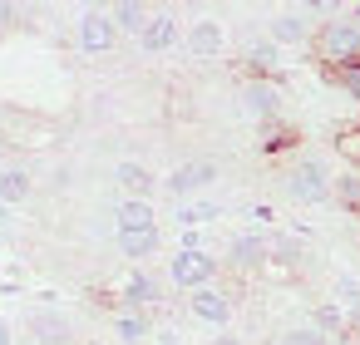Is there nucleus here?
I'll return each instance as SVG.
<instances>
[{"label":"nucleus","instance_id":"nucleus-1","mask_svg":"<svg viewBox=\"0 0 360 345\" xmlns=\"http://www.w3.org/2000/svg\"><path fill=\"white\" fill-rule=\"evenodd\" d=\"M316 50H321V60L326 65H355L360 60V25L355 20H326L321 25V35H316Z\"/></svg>","mask_w":360,"mask_h":345},{"label":"nucleus","instance_id":"nucleus-2","mask_svg":"<svg viewBox=\"0 0 360 345\" xmlns=\"http://www.w3.org/2000/svg\"><path fill=\"white\" fill-rule=\"evenodd\" d=\"M168 281L183 286V291L212 286V281H217V256H212V252H173V261H168Z\"/></svg>","mask_w":360,"mask_h":345},{"label":"nucleus","instance_id":"nucleus-3","mask_svg":"<svg viewBox=\"0 0 360 345\" xmlns=\"http://www.w3.org/2000/svg\"><path fill=\"white\" fill-rule=\"evenodd\" d=\"M286 193L296 202H326L330 197V173L316 163V158H296L291 173H286Z\"/></svg>","mask_w":360,"mask_h":345},{"label":"nucleus","instance_id":"nucleus-4","mask_svg":"<svg viewBox=\"0 0 360 345\" xmlns=\"http://www.w3.org/2000/svg\"><path fill=\"white\" fill-rule=\"evenodd\" d=\"M75 40H79L84 55H109V50L119 45V30H114V20H109V11H84L79 25H75Z\"/></svg>","mask_w":360,"mask_h":345},{"label":"nucleus","instance_id":"nucleus-5","mask_svg":"<svg viewBox=\"0 0 360 345\" xmlns=\"http://www.w3.org/2000/svg\"><path fill=\"white\" fill-rule=\"evenodd\" d=\"M188 311H193V320L227 330V320H232V296H227L222 286H198V291H188Z\"/></svg>","mask_w":360,"mask_h":345},{"label":"nucleus","instance_id":"nucleus-6","mask_svg":"<svg viewBox=\"0 0 360 345\" xmlns=\"http://www.w3.org/2000/svg\"><path fill=\"white\" fill-rule=\"evenodd\" d=\"M207 183H217V163L193 158V163H178V168L168 173V183H163V188H168L173 197H183V202H188V197H198Z\"/></svg>","mask_w":360,"mask_h":345},{"label":"nucleus","instance_id":"nucleus-7","mask_svg":"<svg viewBox=\"0 0 360 345\" xmlns=\"http://www.w3.org/2000/svg\"><path fill=\"white\" fill-rule=\"evenodd\" d=\"M266 40H271L276 50H281V45H306V40H311V20H306V11H281V15L271 20Z\"/></svg>","mask_w":360,"mask_h":345},{"label":"nucleus","instance_id":"nucleus-8","mask_svg":"<svg viewBox=\"0 0 360 345\" xmlns=\"http://www.w3.org/2000/svg\"><path fill=\"white\" fill-rule=\"evenodd\" d=\"M163 301V286L139 266V271H129V281H124V311H148V306H158Z\"/></svg>","mask_w":360,"mask_h":345},{"label":"nucleus","instance_id":"nucleus-9","mask_svg":"<svg viewBox=\"0 0 360 345\" xmlns=\"http://www.w3.org/2000/svg\"><path fill=\"white\" fill-rule=\"evenodd\" d=\"M139 45H143V55H168V50L178 45V20H173V15H148Z\"/></svg>","mask_w":360,"mask_h":345},{"label":"nucleus","instance_id":"nucleus-10","mask_svg":"<svg viewBox=\"0 0 360 345\" xmlns=\"http://www.w3.org/2000/svg\"><path fill=\"white\" fill-rule=\"evenodd\" d=\"M227 261H232L237 271H257V266L266 261V237H257V232H242V237H232V247H227Z\"/></svg>","mask_w":360,"mask_h":345},{"label":"nucleus","instance_id":"nucleus-11","mask_svg":"<svg viewBox=\"0 0 360 345\" xmlns=\"http://www.w3.org/2000/svg\"><path fill=\"white\" fill-rule=\"evenodd\" d=\"M114 178H119V188H124L134 202H153V188H158V178H153L143 163H119V173H114Z\"/></svg>","mask_w":360,"mask_h":345},{"label":"nucleus","instance_id":"nucleus-12","mask_svg":"<svg viewBox=\"0 0 360 345\" xmlns=\"http://www.w3.org/2000/svg\"><path fill=\"white\" fill-rule=\"evenodd\" d=\"M114 222H119V232H158V212H153V202H134V197L119 202Z\"/></svg>","mask_w":360,"mask_h":345},{"label":"nucleus","instance_id":"nucleus-13","mask_svg":"<svg viewBox=\"0 0 360 345\" xmlns=\"http://www.w3.org/2000/svg\"><path fill=\"white\" fill-rule=\"evenodd\" d=\"M188 50H193L198 60L222 55V25H217V20H198V25H188Z\"/></svg>","mask_w":360,"mask_h":345},{"label":"nucleus","instance_id":"nucleus-14","mask_svg":"<svg viewBox=\"0 0 360 345\" xmlns=\"http://www.w3.org/2000/svg\"><path fill=\"white\" fill-rule=\"evenodd\" d=\"M148 6H139V0H119V6L109 11V20H114V30L119 35H143V25H148Z\"/></svg>","mask_w":360,"mask_h":345},{"label":"nucleus","instance_id":"nucleus-15","mask_svg":"<svg viewBox=\"0 0 360 345\" xmlns=\"http://www.w3.org/2000/svg\"><path fill=\"white\" fill-rule=\"evenodd\" d=\"M30 173L25 168H0V207H20L30 197Z\"/></svg>","mask_w":360,"mask_h":345},{"label":"nucleus","instance_id":"nucleus-16","mask_svg":"<svg viewBox=\"0 0 360 345\" xmlns=\"http://www.w3.org/2000/svg\"><path fill=\"white\" fill-rule=\"evenodd\" d=\"M242 99H247V109H252L257 119H276V104H281L276 84H266V79H252V84L242 89Z\"/></svg>","mask_w":360,"mask_h":345},{"label":"nucleus","instance_id":"nucleus-17","mask_svg":"<svg viewBox=\"0 0 360 345\" xmlns=\"http://www.w3.org/2000/svg\"><path fill=\"white\" fill-rule=\"evenodd\" d=\"M222 217V207L212 202V197H198V202H183L178 207V227L183 232H198V227H207V222H217Z\"/></svg>","mask_w":360,"mask_h":345},{"label":"nucleus","instance_id":"nucleus-18","mask_svg":"<svg viewBox=\"0 0 360 345\" xmlns=\"http://www.w3.org/2000/svg\"><path fill=\"white\" fill-rule=\"evenodd\" d=\"M158 242H163L158 232H119V252H124V261H139V266L158 252Z\"/></svg>","mask_w":360,"mask_h":345},{"label":"nucleus","instance_id":"nucleus-19","mask_svg":"<svg viewBox=\"0 0 360 345\" xmlns=\"http://www.w3.org/2000/svg\"><path fill=\"white\" fill-rule=\"evenodd\" d=\"M114 335H119L124 345H143V340L153 335V325H148L143 311H119V315H114Z\"/></svg>","mask_w":360,"mask_h":345},{"label":"nucleus","instance_id":"nucleus-20","mask_svg":"<svg viewBox=\"0 0 360 345\" xmlns=\"http://www.w3.org/2000/svg\"><path fill=\"white\" fill-rule=\"evenodd\" d=\"M311 325H316L326 340H345V311H340L335 301H321L316 315H311Z\"/></svg>","mask_w":360,"mask_h":345},{"label":"nucleus","instance_id":"nucleus-21","mask_svg":"<svg viewBox=\"0 0 360 345\" xmlns=\"http://www.w3.org/2000/svg\"><path fill=\"white\" fill-rule=\"evenodd\" d=\"M247 65H252L257 74H276V70H281V50H276L271 40H252V45H247Z\"/></svg>","mask_w":360,"mask_h":345},{"label":"nucleus","instance_id":"nucleus-22","mask_svg":"<svg viewBox=\"0 0 360 345\" xmlns=\"http://www.w3.org/2000/svg\"><path fill=\"white\" fill-rule=\"evenodd\" d=\"M330 301H335L340 311H360V276L340 271V276H335V291H330Z\"/></svg>","mask_w":360,"mask_h":345},{"label":"nucleus","instance_id":"nucleus-23","mask_svg":"<svg viewBox=\"0 0 360 345\" xmlns=\"http://www.w3.org/2000/svg\"><path fill=\"white\" fill-rule=\"evenodd\" d=\"M301 256V247L291 242V237H266V261H276V266H291Z\"/></svg>","mask_w":360,"mask_h":345},{"label":"nucleus","instance_id":"nucleus-24","mask_svg":"<svg viewBox=\"0 0 360 345\" xmlns=\"http://www.w3.org/2000/svg\"><path fill=\"white\" fill-rule=\"evenodd\" d=\"M281 345H330V340H326V335L306 320V325H291V330L281 335Z\"/></svg>","mask_w":360,"mask_h":345},{"label":"nucleus","instance_id":"nucleus-25","mask_svg":"<svg viewBox=\"0 0 360 345\" xmlns=\"http://www.w3.org/2000/svg\"><path fill=\"white\" fill-rule=\"evenodd\" d=\"M330 197H340L345 207H360V178H355V173H345V178H335V188H330Z\"/></svg>","mask_w":360,"mask_h":345},{"label":"nucleus","instance_id":"nucleus-26","mask_svg":"<svg viewBox=\"0 0 360 345\" xmlns=\"http://www.w3.org/2000/svg\"><path fill=\"white\" fill-rule=\"evenodd\" d=\"M335 79H340V89L360 104V60H355V65H340V70H335Z\"/></svg>","mask_w":360,"mask_h":345},{"label":"nucleus","instance_id":"nucleus-27","mask_svg":"<svg viewBox=\"0 0 360 345\" xmlns=\"http://www.w3.org/2000/svg\"><path fill=\"white\" fill-rule=\"evenodd\" d=\"M35 330L50 340H65V320H55V315H35Z\"/></svg>","mask_w":360,"mask_h":345},{"label":"nucleus","instance_id":"nucleus-28","mask_svg":"<svg viewBox=\"0 0 360 345\" xmlns=\"http://www.w3.org/2000/svg\"><path fill=\"white\" fill-rule=\"evenodd\" d=\"M148 340H153V345H183V340H178V330H153Z\"/></svg>","mask_w":360,"mask_h":345},{"label":"nucleus","instance_id":"nucleus-29","mask_svg":"<svg viewBox=\"0 0 360 345\" xmlns=\"http://www.w3.org/2000/svg\"><path fill=\"white\" fill-rule=\"evenodd\" d=\"M15 15H20V11H15V6H6V0H0V25H11Z\"/></svg>","mask_w":360,"mask_h":345},{"label":"nucleus","instance_id":"nucleus-30","mask_svg":"<svg viewBox=\"0 0 360 345\" xmlns=\"http://www.w3.org/2000/svg\"><path fill=\"white\" fill-rule=\"evenodd\" d=\"M212 345H242V340H237L232 330H217V340H212Z\"/></svg>","mask_w":360,"mask_h":345},{"label":"nucleus","instance_id":"nucleus-31","mask_svg":"<svg viewBox=\"0 0 360 345\" xmlns=\"http://www.w3.org/2000/svg\"><path fill=\"white\" fill-rule=\"evenodd\" d=\"M0 345H15V330H11L6 320H0Z\"/></svg>","mask_w":360,"mask_h":345},{"label":"nucleus","instance_id":"nucleus-32","mask_svg":"<svg viewBox=\"0 0 360 345\" xmlns=\"http://www.w3.org/2000/svg\"><path fill=\"white\" fill-rule=\"evenodd\" d=\"M6 222H11V207H0V227H6Z\"/></svg>","mask_w":360,"mask_h":345},{"label":"nucleus","instance_id":"nucleus-33","mask_svg":"<svg viewBox=\"0 0 360 345\" xmlns=\"http://www.w3.org/2000/svg\"><path fill=\"white\" fill-rule=\"evenodd\" d=\"M335 345H355V335H345V340H335Z\"/></svg>","mask_w":360,"mask_h":345},{"label":"nucleus","instance_id":"nucleus-34","mask_svg":"<svg viewBox=\"0 0 360 345\" xmlns=\"http://www.w3.org/2000/svg\"><path fill=\"white\" fill-rule=\"evenodd\" d=\"M355 25H360V6H355Z\"/></svg>","mask_w":360,"mask_h":345},{"label":"nucleus","instance_id":"nucleus-35","mask_svg":"<svg viewBox=\"0 0 360 345\" xmlns=\"http://www.w3.org/2000/svg\"><path fill=\"white\" fill-rule=\"evenodd\" d=\"M84 345H99V340H84Z\"/></svg>","mask_w":360,"mask_h":345}]
</instances>
